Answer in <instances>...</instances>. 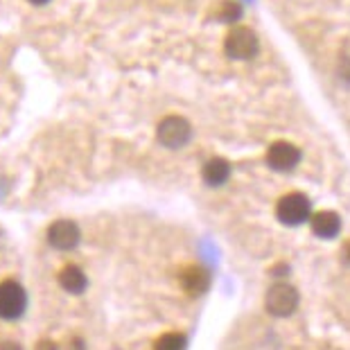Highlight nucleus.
<instances>
[{
	"label": "nucleus",
	"instance_id": "f257e3e1",
	"mask_svg": "<svg viewBox=\"0 0 350 350\" xmlns=\"http://www.w3.org/2000/svg\"><path fill=\"white\" fill-rule=\"evenodd\" d=\"M312 204L303 192H289V195L280 197L275 204V217L285 226H301L303 221L310 219Z\"/></svg>",
	"mask_w": 350,
	"mask_h": 350
},
{
	"label": "nucleus",
	"instance_id": "f03ea898",
	"mask_svg": "<svg viewBox=\"0 0 350 350\" xmlns=\"http://www.w3.org/2000/svg\"><path fill=\"white\" fill-rule=\"evenodd\" d=\"M224 52L230 59L237 62H247V59L258 55V36L247 25H235L228 29L224 39Z\"/></svg>",
	"mask_w": 350,
	"mask_h": 350
},
{
	"label": "nucleus",
	"instance_id": "7ed1b4c3",
	"mask_svg": "<svg viewBox=\"0 0 350 350\" xmlns=\"http://www.w3.org/2000/svg\"><path fill=\"white\" fill-rule=\"evenodd\" d=\"M27 294L16 280L0 282V319L3 321H16L25 314Z\"/></svg>",
	"mask_w": 350,
	"mask_h": 350
},
{
	"label": "nucleus",
	"instance_id": "20e7f679",
	"mask_svg": "<svg viewBox=\"0 0 350 350\" xmlns=\"http://www.w3.org/2000/svg\"><path fill=\"white\" fill-rule=\"evenodd\" d=\"M265 308L271 317H289L299 308V292L287 282H275L265 296Z\"/></svg>",
	"mask_w": 350,
	"mask_h": 350
},
{
	"label": "nucleus",
	"instance_id": "39448f33",
	"mask_svg": "<svg viewBox=\"0 0 350 350\" xmlns=\"http://www.w3.org/2000/svg\"><path fill=\"white\" fill-rule=\"evenodd\" d=\"M192 136V126L190 122L181 116H167L159 122V129H156V138H159L161 145L170 147V150H178L190 140Z\"/></svg>",
	"mask_w": 350,
	"mask_h": 350
},
{
	"label": "nucleus",
	"instance_id": "423d86ee",
	"mask_svg": "<svg viewBox=\"0 0 350 350\" xmlns=\"http://www.w3.org/2000/svg\"><path fill=\"white\" fill-rule=\"evenodd\" d=\"M301 161V150L287 140H275L267 150V165L275 172H292Z\"/></svg>",
	"mask_w": 350,
	"mask_h": 350
},
{
	"label": "nucleus",
	"instance_id": "0eeeda50",
	"mask_svg": "<svg viewBox=\"0 0 350 350\" xmlns=\"http://www.w3.org/2000/svg\"><path fill=\"white\" fill-rule=\"evenodd\" d=\"M50 247L59 251H70L79 244V226L70 219H57L48 226Z\"/></svg>",
	"mask_w": 350,
	"mask_h": 350
},
{
	"label": "nucleus",
	"instance_id": "6e6552de",
	"mask_svg": "<svg viewBox=\"0 0 350 350\" xmlns=\"http://www.w3.org/2000/svg\"><path fill=\"white\" fill-rule=\"evenodd\" d=\"M178 282H181V289L188 296H201L211 287V273L199 265H188L178 271Z\"/></svg>",
	"mask_w": 350,
	"mask_h": 350
},
{
	"label": "nucleus",
	"instance_id": "1a4fd4ad",
	"mask_svg": "<svg viewBox=\"0 0 350 350\" xmlns=\"http://www.w3.org/2000/svg\"><path fill=\"white\" fill-rule=\"evenodd\" d=\"M310 226H312V233L317 237H321V240H332V237H337V233L341 230V217L332 211H319L310 217Z\"/></svg>",
	"mask_w": 350,
	"mask_h": 350
},
{
	"label": "nucleus",
	"instance_id": "9d476101",
	"mask_svg": "<svg viewBox=\"0 0 350 350\" xmlns=\"http://www.w3.org/2000/svg\"><path fill=\"white\" fill-rule=\"evenodd\" d=\"M57 280H59V285H62L64 292L75 294V296L84 292L86 285H88L86 273L81 271L77 265H66V267H62V269H59Z\"/></svg>",
	"mask_w": 350,
	"mask_h": 350
},
{
	"label": "nucleus",
	"instance_id": "9b49d317",
	"mask_svg": "<svg viewBox=\"0 0 350 350\" xmlns=\"http://www.w3.org/2000/svg\"><path fill=\"white\" fill-rule=\"evenodd\" d=\"M201 176H204V181L208 185H213V188H219V185H224L230 176V163L224 161V159H211L201 170Z\"/></svg>",
	"mask_w": 350,
	"mask_h": 350
},
{
	"label": "nucleus",
	"instance_id": "f8f14e48",
	"mask_svg": "<svg viewBox=\"0 0 350 350\" xmlns=\"http://www.w3.org/2000/svg\"><path fill=\"white\" fill-rule=\"evenodd\" d=\"M154 350H188V339L183 332H165L154 341Z\"/></svg>",
	"mask_w": 350,
	"mask_h": 350
},
{
	"label": "nucleus",
	"instance_id": "ddd939ff",
	"mask_svg": "<svg viewBox=\"0 0 350 350\" xmlns=\"http://www.w3.org/2000/svg\"><path fill=\"white\" fill-rule=\"evenodd\" d=\"M240 14H242V7L237 5V3H224L221 5V10H219V18L221 21H228V23H233V21L240 18Z\"/></svg>",
	"mask_w": 350,
	"mask_h": 350
},
{
	"label": "nucleus",
	"instance_id": "4468645a",
	"mask_svg": "<svg viewBox=\"0 0 350 350\" xmlns=\"http://www.w3.org/2000/svg\"><path fill=\"white\" fill-rule=\"evenodd\" d=\"M34 350H57V344H55V341H50V339H41Z\"/></svg>",
	"mask_w": 350,
	"mask_h": 350
},
{
	"label": "nucleus",
	"instance_id": "2eb2a0df",
	"mask_svg": "<svg viewBox=\"0 0 350 350\" xmlns=\"http://www.w3.org/2000/svg\"><path fill=\"white\" fill-rule=\"evenodd\" d=\"M66 350H84V341H81V339H70V344L68 346H66Z\"/></svg>",
	"mask_w": 350,
	"mask_h": 350
},
{
	"label": "nucleus",
	"instance_id": "dca6fc26",
	"mask_svg": "<svg viewBox=\"0 0 350 350\" xmlns=\"http://www.w3.org/2000/svg\"><path fill=\"white\" fill-rule=\"evenodd\" d=\"M0 350H21V346L14 344V341H3V344H0Z\"/></svg>",
	"mask_w": 350,
	"mask_h": 350
},
{
	"label": "nucleus",
	"instance_id": "f3484780",
	"mask_svg": "<svg viewBox=\"0 0 350 350\" xmlns=\"http://www.w3.org/2000/svg\"><path fill=\"white\" fill-rule=\"evenodd\" d=\"M32 5H46V3H50V0H29Z\"/></svg>",
	"mask_w": 350,
	"mask_h": 350
},
{
	"label": "nucleus",
	"instance_id": "a211bd4d",
	"mask_svg": "<svg viewBox=\"0 0 350 350\" xmlns=\"http://www.w3.org/2000/svg\"><path fill=\"white\" fill-rule=\"evenodd\" d=\"M344 251H346V258H348V260H350V242H348V244H346V249H344Z\"/></svg>",
	"mask_w": 350,
	"mask_h": 350
}]
</instances>
